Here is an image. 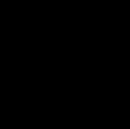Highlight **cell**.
I'll return each mask as SVG.
<instances>
[]
</instances>
